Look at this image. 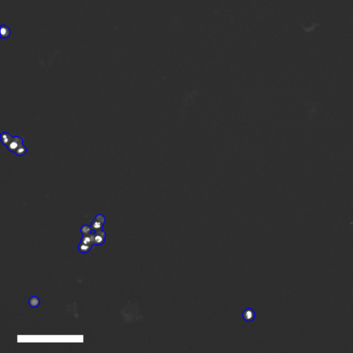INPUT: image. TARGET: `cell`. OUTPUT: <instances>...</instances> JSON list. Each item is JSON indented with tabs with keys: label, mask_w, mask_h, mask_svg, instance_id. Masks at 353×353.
Returning a JSON list of instances; mask_svg holds the SVG:
<instances>
[{
	"label": "cell",
	"mask_w": 353,
	"mask_h": 353,
	"mask_svg": "<svg viewBox=\"0 0 353 353\" xmlns=\"http://www.w3.org/2000/svg\"><path fill=\"white\" fill-rule=\"evenodd\" d=\"M2 136L3 137H4L3 143H4V144L8 143V144H9L8 148H9L10 150L17 148V151L16 152V154L17 155H24L25 154H26V149L24 148V145L23 144V139L21 138V137H11V141L10 139L7 138L8 133H5L2 134Z\"/></svg>",
	"instance_id": "6da1fadb"
},
{
	"label": "cell",
	"mask_w": 353,
	"mask_h": 353,
	"mask_svg": "<svg viewBox=\"0 0 353 353\" xmlns=\"http://www.w3.org/2000/svg\"><path fill=\"white\" fill-rule=\"evenodd\" d=\"M105 220H106V219H105L104 216L101 215V214H99V215H97L96 216V217H95V220L93 221V223H92V230H95L96 231L97 229H101L102 226H103V224H104Z\"/></svg>",
	"instance_id": "7a4b0ae2"
},
{
	"label": "cell",
	"mask_w": 353,
	"mask_h": 353,
	"mask_svg": "<svg viewBox=\"0 0 353 353\" xmlns=\"http://www.w3.org/2000/svg\"><path fill=\"white\" fill-rule=\"evenodd\" d=\"M95 234V239H94V245H100V244H103L101 243L102 241H103V238L104 237H106V233H105L104 232L102 231V230H100L99 232H97V231L93 232Z\"/></svg>",
	"instance_id": "3957f363"
},
{
	"label": "cell",
	"mask_w": 353,
	"mask_h": 353,
	"mask_svg": "<svg viewBox=\"0 0 353 353\" xmlns=\"http://www.w3.org/2000/svg\"><path fill=\"white\" fill-rule=\"evenodd\" d=\"M92 246H93V245H92L90 243H89V242H81V245H80V247H79V249L81 252H87V251H89V250H90Z\"/></svg>",
	"instance_id": "277c9868"
},
{
	"label": "cell",
	"mask_w": 353,
	"mask_h": 353,
	"mask_svg": "<svg viewBox=\"0 0 353 353\" xmlns=\"http://www.w3.org/2000/svg\"><path fill=\"white\" fill-rule=\"evenodd\" d=\"M40 301L39 299L36 297H33L30 299L29 304L31 307H37L39 304Z\"/></svg>",
	"instance_id": "5b68a950"
},
{
	"label": "cell",
	"mask_w": 353,
	"mask_h": 353,
	"mask_svg": "<svg viewBox=\"0 0 353 353\" xmlns=\"http://www.w3.org/2000/svg\"><path fill=\"white\" fill-rule=\"evenodd\" d=\"M91 230H92L91 226H86V225L83 226L81 228V232L83 235H89V234H90V232H91Z\"/></svg>",
	"instance_id": "8992f818"
}]
</instances>
